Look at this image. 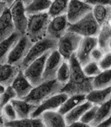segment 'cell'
<instances>
[{"label": "cell", "mask_w": 111, "mask_h": 127, "mask_svg": "<svg viewBox=\"0 0 111 127\" xmlns=\"http://www.w3.org/2000/svg\"><path fill=\"white\" fill-rule=\"evenodd\" d=\"M111 69L102 71L101 73L92 77V85L93 89H102L111 87Z\"/></svg>", "instance_id": "f1b7e54d"}, {"label": "cell", "mask_w": 111, "mask_h": 127, "mask_svg": "<svg viewBox=\"0 0 111 127\" xmlns=\"http://www.w3.org/2000/svg\"><path fill=\"white\" fill-rule=\"evenodd\" d=\"M111 117L107 118L103 121H102L99 125V127H111Z\"/></svg>", "instance_id": "ab89813d"}, {"label": "cell", "mask_w": 111, "mask_h": 127, "mask_svg": "<svg viewBox=\"0 0 111 127\" xmlns=\"http://www.w3.org/2000/svg\"><path fill=\"white\" fill-rule=\"evenodd\" d=\"M3 127H43L44 125L40 117L25 118L14 121H4Z\"/></svg>", "instance_id": "d4e9b609"}, {"label": "cell", "mask_w": 111, "mask_h": 127, "mask_svg": "<svg viewBox=\"0 0 111 127\" xmlns=\"http://www.w3.org/2000/svg\"><path fill=\"white\" fill-rule=\"evenodd\" d=\"M52 1H53V0H52Z\"/></svg>", "instance_id": "7dc6e473"}, {"label": "cell", "mask_w": 111, "mask_h": 127, "mask_svg": "<svg viewBox=\"0 0 111 127\" xmlns=\"http://www.w3.org/2000/svg\"><path fill=\"white\" fill-rule=\"evenodd\" d=\"M111 87L102 89H92L86 95V100L92 104L100 106L111 99Z\"/></svg>", "instance_id": "44dd1931"}, {"label": "cell", "mask_w": 111, "mask_h": 127, "mask_svg": "<svg viewBox=\"0 0 111 127\" xmlns=\"http://www.w3.org/2000/svg\"><path fill=\"white\" fill-rule=\"evenodd\" d=\"M68 96H69L67 94L62 92L53 95L39 104L35 108V110L32 113L31 117H39L40 115L43 112L47 110H57Z\"/></svg>", "instance_id": "7c38bea8"}, {"label": "cell", "mask_w": 111, "mask_h": 127, "mask_svg": "<svg viewBox=\"0 0 111 127\" xmlns=\"http://www.w3.org/2000/svg\"><path fill=\"white\" fill-rule=\"evenodd\" d=\"M82 69L86 77H92V78L95 77L102 71L99 68L98 63L94 62L93 61H90L87 64L82 67Z\"/></svg>", "instance_id": "1f68e13d"}, {"label": "cell", "mask_w": 111, "mask_h": 127, "mask_svg": "<svg viewBox=\"0 0 111 127\" xmlns=\"http://www.w3.org/2000/svg\"><path fill=\"white\" fill-rule=\"evenodd\" d=\"M50 52L46 53L43 56L33 61L23 70L24 75L33 87L39 85L43 81V74L44 71L45 64Z\"/></svg>", "instance_id": "52a82bcc"}, {"label": "cell", "mask_w": 111, "mask_h": 127, "mask_svg": "<svg viewBox=\"0 0 111 127\" xmlns=\"http://www.w3.org/2000/svg\"><path fill=\"white\" fill-rule=\"evenodd\" d=\"M97 39V46L105 53L111 52V22L101 27Z\"/></svg>", "instance_id": "603a6c76"}, {"label": "cell", "mask_w": 111, "mask_h": 127, "mask_svg": "<svg viewBox=\"0 0 111 127\" xmlns=\"http://www.w3.org/2000/svg\"><path fill=\"white\" fill-rule=\"evenodd\" d=\"M2 116L4 121H11L17 119L15 109L10 102L2 106Z\"/></svg>", "instance_id": "d6a6232c"}, {"label": "cell", "mask_w": 111, "mask_h": 127, "mask_svg": "<svg viewBox=\"0 0 111 127\" xmlns=\"http://www.w3.org/2000/svg\"><path fill=\"white\" fill-rule=\"evenodd\" d=\"M4 124V119L3 116H0V127H3Z\"/></svg>", "instance_id": "f6af8a7d"}, {"label": "cell", "mask_w": 111, "mask_h": 127, "mask_svg": "<svg viewBox=\"0 0 111 127\" xmlns=\"http://www.w3.org/2000/svg\"><path fill=\"white\" fill-rule=\"evenodd\" d=\"M7 5L5 4V3L2 2V1H0V16H1V15L2 14L3 12L4 11V10L7 8Z\"/></svg>", "instance_id": "b9f144b4"}, {"label": "cell", "mask_w": 111, "mask_h": 127, "mask_svg": "<svg viewBox=\"0 0 111 127\" xmlns=\"http://www.w3.org/2000/svg\"><path fill=\"white\" fill-rule=\"evenodd\" d=\"M19 70V67L7 63L0 64V85L5 87L11 85Z\"/></svg>", "instance_id": "d6986e66"}, {"label": "cell", "mask_w": 111, "mask_h": 127, "mask_svg": "<svg viewBox=\"0 0 111 127\" xmlns=\"http://www.w3.org/2000/svg\"><path fill=\"white\" fill-rule=\"evenodd\" d=\"M99 106L96 104H93L91 107L88 108L86 112L83 114L81 118L80 119L79 121H81L83 123H85L86 125H89L90 123L92 122V121L94 119L95 114H96V110L98 108ZM90 127V126H89Z\"/></svg>", "instance_id": "e575fe53"}, {"label": "cell", "mask_w": 111, "mask_h": 127, "mask_svg": "<svg viewBox=\"0 0 111 127\" xmlns=\"http://www.w3.org/2000/svg\"><path fill=\"white\" fill-rule=\"evenodd\" d=\"M15 98H16V94L14 90L11 87V86L9 85L7 87L0 97V106L2 107L5 104L10 102L12 99Z\"/></svg>", "instance_id": "836d02e7"}, {"label": "cell", "mask_w": 111, "mask_h": 127, "mask_svg": "<svg viewBox=\"0 0 111 127\" xmlns=\"http://www.w3.org/2000/svg\"><path fill=\"white\" fill-rule=\"evenodd\" d=\"M92 13L94 19L101 27L111 22V5H96L92 9Z\"/></svg>", "instance_id": "cb8c5ba5"}, {"label": "cell", "mask_w": 111, "mask_h": 127, "mask_svg": "<svg viewBox=\"0 0 111 127\" xmlns=\"http://www.w3.org/2000/svg\"><path fill=\"white\" fill-rule=\"evenodd\" d=\"M33 43L25 34L21 35L11 51L7 63L10 65L20 67Z\"/></svg>", "instance_id": "ba28073f"}, {"label": "cell", "mask_w": 111, "mask_h": 127, "mask_svg": "<svg viewBox=\"0 0 111 127\" xmlns=\"http://www.w3.org/2000/svg\"><path fill=\"white\" fill-rule=\"evenodd\" d=\"M15 31L10 8L7 7L0 16V42L10 37Z\"/></svg>", "instance_id": "2e32d148"}, {"label": "cell", "mask_w": 111, "mask_h": 127, "mask_svg": "<svg viewBox=\"0 0 111 127\" xmlns=\"http://www.w3.org/2000/svg\"><path fill=\"white\" fill-rule=\"evenodd\" d=\"M57 40L45 36L43 39L33 43L27 55L20 65V69L23 71L31 63L40 57L43 56L46 53L57 49Z\"/></svg>", "instance_id": "277c9868"}, {"label": "cell", "mask_w": 111, "mask_h": 127, "mask_svg": "<svg viewBox=\"0 0 111 127\" xmlns=\"http://www.w3.org/2000/svg\"><path fill=\"white\" fill-rule=\"evenodd\" d=\"M99 68L101 71L111 69V52L105 53L103 57L98 62Z\"/></svg>", "instance_id": "d590c367"}, {"label": "cell", "mask_w": 111, "mask_h": 127, "mask_svg": "<svg viewBox=\"0 0 111 127\" xmlns=\"http://www.w3.org/2000/svg\"><path fill=\"white\" fill-rule=\"evenodd\" d=\"M16 94V98L24 99L29 94L33 87L27 79L22 70H19L11 85Z\"/></svg>", "instance_id": "9a60e30c"}, {"label": "cell", "mask_w": 111, "mask_h": 127, "mask_svg": "<svg viewBox=\"0 0 111 127\" xmlns=\"http://www.w3.org/2000/svg\"><path fill=\"white\" fill-rule=\"evenodd\" d=\"M69 0H53L47 11L51 18L66 14Z\"/></svg>", "instance_id": "f546056e"}, {"label": "cell", "mask_w": 111, "mask_h": 127, "mask_svg": "<svg viewBox=\"0 0 111 127\" xmlns=\"http://www.w3.org/2000/svg\"><path fill=\"white\" fill-rule=\"evenodd\" d=\"M70 66L68 61L64 60L58 69L56 75V79L63 86L68 83L70 78Z\"/></svg>", "instance_id": "4dcf8cb0"}, {"label": "cell", "mask_w": 111, "mask_h": 127, "mask_svg": "<svg viewBox=\"0 0 111 127\" xmlns=\"http://www.w3.org/2000/svg\"><path fill=\"white\" fill-rule=\"evenodd\" d=\"M0 116H2V107L0 106Z\"/></svg>", "instance_id": "bcb514c9"}, {"label": "cell", "mask_w": 111, "mask_h": 127, "mask_svg": "<svg viewBox=\"0 0 111 127\" xmlns=\"http://www.w3.org/2000/svg\"><path fill=\"white\" fill-rule=\"evenodd\" d=\"M5 87L4 86L1 85H0V97H1V94L4 92L5 89Z\"/></svg>", "instance_id": "ee69618b"}, {"label": "cell", "mask_w": 111, "mask_h": 127, "mask_svg": "<svg viewBox=\"0 0 111 127\" xmlns=\"http://www.w3.org/2000/svg\"><path fill=\"white\" fill-rule=\"evenodd\" d=\"M92 7L83 0H69L66 13L67 20L70 24L76 23L92 11Z\"/></svg>", "instance_id": "30bf717a"}, {"label": "cell", "mask_w": 111, "mask_h": 127, "mask_svg": "<svg viewBox=\"0 0 111 127\" xmlns=\"http://www.w3.org/2000/svg\"><path fill=\"white\" fill-rule=\"evenodd\" d=\"M52 0H31L25 6V13L27 15L47 12L48 11Z\"/></svg>", "instance_id": "4316f807"}, {"label": "cell", "mask_w": 111, "mask_h": 127, "mask_svg": "<svg viewBox=\"0 0 111 127\" xmlns=\"http://www.w3.org/2000/svg\"><path fill=\"white\" fill-rule=\"evenodd\" d=\"M9 8L15 31L21 35H25L28 23V16L25 13V5L21 1H17Z\"/></svg>", "instance_id": "9c48e42d"}, {"label": "cell", "mask_w": 111, "mask_h": 127, "mask_svg": "<svg viewBox=\"0 0 111 127\" xmlns=\"http://www.w3.org/2000/svg\"><path fill=\"white\" fill-rule=\"evenodd\" d=\"M92 7L96 5H111V0H83Z\"/></svg>", "instance_id": "74e56055"}, {"label": "cell", "mask_w": 111, "mask_h": 127, "mask_svg": "<svg viewBox=\"0 0 111 127\" xmlns=\"http://www.w3.org/2000/svg\"><path fill=\"white\" fill-rule=\"evenodd\" d=\"M70 66V78L68 83L63 86L61 92L65 93L68 96L73 95H86L93 89L92 77L84 75L82 67L76 58L75 53L68 61Z\"/></svg>", "instance_id": "6da1fadb"}, {"label": "cell", "mask_w": 111, "mask_h": 127, "mask_svg": "<svg viewBox=\"0 0 111 127\" xmlns=\"http://www.w3.org/2000/svg\"><path fill=\"white\" fill-rule=\"evenodd\" d=\"M10 102L15 109L17 119L31 117L32 113L37 106L27 102L24 99H18L16 98L12 99Z\"/></svg>", "instance_id": "e0dca14e"}, {"label": "cell", "mask_w": 111, "mask_h": 127, "mask_svg": "<svg viewBox=\"0 0 111 127\" xmlns=\"http://www.w3.org/2000/svg\"><path fill=\"white\" fill-rule=\"evenodd\" d=\"M97 46L96 37H86L82 38L75 52L76 58L81 67L90 62V53L92 49Z\"/></svg>", "instance_id": "8fae6325"}, {"label": "cell", "mask_w": 111, "mask_h": 127, "mask_svg": "<svg viewBox=\"0 0 111 127\" xmlns=\"http://www.w3.org/2000/svg\"><path fill=\"white\" fill-rule=\"evenodd\" d=\"M63 61L64 59L57 49L51 51L45 64L44 71L43 74V81L56 79L57 72Z\"/></svg>", "instance_id": "4fadbf2b"}, {"label": "cell", "mask_w": 111, "mask_h": 127, "mask_svg": "<svg viewBox=\"0 0 111 127\" xmlns=\"http://www.w3.org/2000/svg\"><path fill=\"white\" fill-rule=\"evenodd\" d=\"M69 127H89V125H86L85 123H83L81 121H77L74 122V123H71V125H69Z\"/></svg>", "instance_id": "f35d334b"}, {"label": "cell", "mask_w": 111, "mask_h": 127, "mask_svg": "<svg viewBox=\"0 0 111 127\" xmlns=\"http://www.w3.org/2000/svg\"><path fill=\"white\" fill-rule=\"evenodd\" d=\"M63 87V85L56 79L44 81L39 85L34 87L24 100L38 106L45 100L60 93Z\"/></svg>", "instance_id": "7a4b0ae2"}, {"label": "cell", "mask_w": 111, "mask_h": 127, "mask_svg": "<svg viewBox=\"0 0 111 127\" xmlns=\"http://www.w3.org/2000/svg\"><path fill=\"white\" fill-rule=\"evenodd\" d=\"M111 99L105 102L104 104L99 106L96 110L94 119L90 123V127H98V125L107 118L111 117Z\"/></svg>", "instance_id": "83f0119b"}, {"label": "cell", "mask_w": 111, "mask_h": 127, "mask_svg": "<svg viewBox=\"0 0 111 127\" xmlns=\"http://www.w3.org/2000/svg\"><path fill=\"white\" fill-rule=\"evenodd\" d=\"M1 1L5 3L7 5V7H11L13 4L15 2V0H0Z\"/></svg>", "instance_id": "60d3db41"}, {"label": "cell", "mask_w": 111, "mask_h": 127, "mask_svg": "<svg viewBox=\"0 0 111 127\" xmlns=\"http://www.w3.org/2000/svg\"><path fill=\"white\" fill-rule=\"evenodd\" d=\"M93 104L91 102L86 100L83 102L76 106L75 107H74L67 114H65L64 115V118L67 127H69V125L75 121H79L83 114Z\"/></svg>", "instance_id": "7402d4cb"}, {"label": "cell", "mask_w": 111, "mask_h": 127, "mask_svg": "<svg viewBox=\"0 0 111 127\" xmlns=\"http://www.w3.org/2000/svg\"><path fill=\"white\" fill-rule=\"evenodd\" d=\"M44 127H67L64 116L57 110H47L40 115Z\"/></svg>", "instance_id": "ac0fdd59"}, {"label": "cell", "mask_w": 111, "mask_h": 127, "mask_svg": "<svg viewBox=\"0 0 111 127\" xmlns=\"http://www.w3.org/2000/svg\"><path fill=\"white\" fill-rule=\"evenodd\" d=\"M69 25L66 14L53 17L47 27L46 36L58 41L67 32Z\"/></svg>", "instance_id": "5bb4252c"}, {"label": "cell", "mask_w": 111, "mask_h": 127, "mask_svg": "<svg viewBox=\"0 0 111 127\" xmlns=\"http://www.w3.org/2000/svg\"><path fill=\"white\" fill-rule=\"evenodd\" d=\"M105 54V53L101 48H99L98 46H96V47L92 49V52L90 53V59L94 62L98 63L103 58Z\"/></svg>", "instance_id": "8d00e7d4"}, {"label": "cell", "mask_w": 111, "mask_h": 127, "mask_svg": "<svg viewBox=\"0 0 111 127\" xmlns=\"http://www.w3.org/2000/svg\"><path fill=\"white\" fill-rule=\"evenodd\" d=\"M83 37L79 34L67 31L57 41V50L61 54L64 60L69 61L76 51Z\"/></svg>", "instance_id": "8992f818"}, {"label": "cell", "mask_w": 111, "mask_h": 127, "mask_svg": "<svg viewBox=\"0 0 111 127\" xmlns=\"http://www.w3.org/2000/svg\"><path fill=\"white\" fill-rule=\"evenodd\" d=\"M101 28L90 11L76 23H69L67 31L76 33L83 37H97Z\"/></svg>", "instance_id": "5b68a950"}, {"label": "cell", "mask_w": 111, "mask_h": 127, "mask_svg": "<svg viewBox=\"0 0 111 127\" xmlns=\"http://www.w3.org/2000/svg\"><path fill=\"white\" fill-rule=\"evenodd\" d=\"M85 100H86V95L79 94V95H73L69 96L63 104H61V106L59 107L57 111L64 116L74 107H75L76 106H77Z\"/></svg>", "instance_id": "484cf974"}, {"label": "cell", "mask_w": 111, "mask_h": 127, "mask_svg": "<svg viewBox=\"0 0 111 127\" xmlns=\"http://www.w3.org/2000/svg\"><path fill=\"white\" fill-rule=\"evenodd\" d=\"M51 17L47 12L28 15V23L25 35L33 43L42 39L46 36L47 29Z\"/></svg>", "instance_id": "3957f363"}, {"label": "cell", "mask_w": 111, "mask_h": 127, "mask_svg": "<svg viewBox=\"0 0 111 127\" xmlns=\"http://www.w3.org/2000/svg\"><path fill=\"white\" fill-rule=\"evenodd\" d=\"M21 36L19 33L15 31L10 37L0 42V64L7 63L11 51L17 43Z\"/></svg>", "instance_id": "ffe728a7"}, {"label": "cell", "mask_w": 111, "mask_h": 127, "mask_svg": "<svg viewBox=\"0 0 111 127\" xmlns=\"http://www.w3.org/2000/svg\"><path fill=\"white\" fill-rule=\"evenodd\" d=\"M21 1L24 3L25 6H26L29 3H30L31 1V0H15V1Z\"/></svg>", "instance_id": "7bdbcfd3"}]
</instances>
